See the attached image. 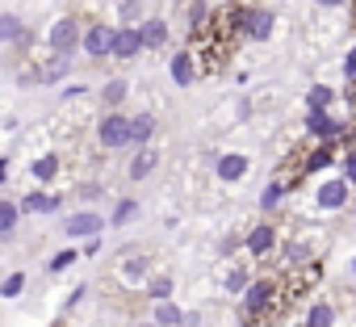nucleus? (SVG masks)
<instances>
[{
  "label": "nucleus",
  "instance_id": "obj_1",
  "mask_svg": "<svg viewBox=\"0 0 356 327\" xmlns=\"http://www.w3.org/2000/svg\"><path fill=\"white\" fill-rule=\"evenodd\" d=\"M289 306V289L281 277H256L243 294V327H264V319Z\"/></svg>",
  "mask_w": 356,
  "mask_h": 327
},
{
  "label": "nucleus",
  "instance_id": "obj_2",
  "mask_svg": "<svg viewBox=\"0 0 356 327\" xmlns=\"http://www.w3.org/2000/svg\"><path fill=\"white\" fill-rule=\"evenodd\" d=\"M130 130H134V118L109 113V118H101V126H97V143H101V147H126V143H130Z\"/></svg>",
  "mask_w": 356,
  "mask_h": 327
},
{
  "label": "nucleus",
  "instance_id": "obj_3",
  "mask_svg": "<svg viewBox=\"0 0 356 327\" xmlns=\"http://www.w3.org/2000/svg\"><path fill=\"white\" fill-rule=\"evenodd\" d=\"M348 189H352V181L348 177H335V181H327V185H318V206L323 210H343L348 206Z\"/></svg>",
  "mask_w": 356,
  "mask_h": 327
},
{
  "label": "nucleus",
  "instance_id": "obj_4",
  "mask_svg": "<svg viewBox=\"0 0 356 327\" xmlns=\"http://www.w3.org/2000/svg\"><path fill=\"white\" fill-rule=\"evenodd\" d=\"M197 72H202V63H197V51H193V47L172 55V80H176V84H193Z\"/></svg>",
  "mask_w": 356,
  "mask_h": 327
},
{
  "label": "nucleus",
  "instance_id": "obj_5",
  "mask_svg": "<svg viewBox=\"0 0 356 327\" xmlns=\"http://www.w3.org/2000/svg\"><path fill=\"white\" fill-rule=\"evenodd\" d=\"M76 42H84V38H80V26H76V17H63V22H55V30H51V47H55L59 55H67V51H76Z\"/></svg>",
  "mask_w": 356,
  "mask_h": 327
},
{
  "label": "nucleus",
  "instance_id": "obj_6",
  "mask_svg": "<svg viewBox=\"0 0 356 327\" xmlns=\"http://www.w3.org/2000/svg\"><path fill=\"white\" fill-rule=\"evenodd\" d=\"M306 130H310L314 138H339V134H343V122H335L327 109H310V113H306Z\"/></svg>",
  "mask_w": 356,
  "mask_h": 327
},
{
  "label": "nucleus",
  "instance_id": "obj_7",
  "mask_svg": "<svg viewBox=\"0 0 356 327\" xmlns=\"http://www.w3.org/2000/svg\"><path fill=\"white\" fill-rule=\"evenodd\" d=\"M327 164H335V138H323L310 155H302V177L306 173H323Z\"/></svg>",
  "mask_w": 356,
  "mask_h": 327
},
{
  "label": "nucleus",
  "instance_id": "obj_8",
  "mask_svg": "<svg viewBox=\"0 0 356 327\" xmlns=\"http://www.w3.org/2000/svg\"><path fill=\"white\" fill-rule=\"evenodd\" d=\"M138 51H147L143 30H118L113 34V59H134Z\"/></svg>",
  "mask_w": 356,
  "mask_h": 327
},
{
  "label": "nucleus",
  "instance_id": "obj_9",
  "mask_svg": "<svg viewBox=\"0 0 356 327\" xmlns=\"http://www.w3.org/2000/svg\"><path fill=\"white\" fill-rule=\"evenodd\" d=\"M243 248H248V252H252L256 260H264V256H268V252L277 248V231H273L268 223H260V227H256V231L248 235V244H243Z\"/></svg>",
  "mask_w": 356,
  "mask_h": 327
},
{
  "label": "nucleus",
  "instance_id": "obj_10",
  "mask_svg": "<svg viewBox=\"0 0 356 327\" xmlns=\"http://www.w3.org/2000/svg\"><path fill=\"white\" fill-rule=\"evenodd\" d=\"M113 34H118V30L92 26V30L84 34V51H88V55H113Z\"/></svg>",
  "mask_w": 356,
  "mask_h": 327
},
{
  "label": "nucleus",
  "instance_id": "obj_11",
  "mask_svg": "<svg viewBox=\"0 0 356 327\" xmlns=\"http://www.w3.org/2000/svg\"><path fill=\"white\" fill-rule=\"evenodd\" d=\"M268 34H273V13H268V9H252V13H248V34H243V38L264 42Z\"/></svg>",
  "mask_w": 356,
  "mask_h": 327
},
{
  "label": "nucleus",
  "instance_id": "obj_12",
  "mask_svg": "<svg viewBox=\"0 0 356 327\" xmlns=\"http://www.w3.org/2000/svg\"><path fill=\"white\" fill-rule=\"evenodd\" d=\"M155 164H159V151H151V147H138V155L130 159V181H143V177H151V173H155Z\"/></svg>",
  "mask_w": 356,
  "mask_h": 327
},
{
  "label": "nucleus",
  "instance_id": "obj_13",
  "mask_svg": "<svg viewBox=\"0 0 356 327\" xmlns=\"http://www.w3.org/2000/svg\"><path fill=\"white\" fill-rule=\"evenodd\" d=\"M63 231L67 235H101V218L97 214H72V218H63Z\"/></svg>",
  "mask_w": 356,
  "mask_h": 327
},
{
  "label": "nucleus",
  "instance_id": "obj_14",
  "mask_svg": "<svg viewBox=\"0 0 356 327\" xmlns=\"http://www.w3.org/2000/svg\"><path fill=\"white\" fill-rule=\"evenodd\" d=\"M248 173V155H222L218 159V181H239Z\"/></svg>",
  "mask_w": 356,
  "mask_h": 327
},
{
  "label": "nucleus",
  "instance_id": "obj_15",
  "mask_svg": "<svg viewBox=\"0 0 356 327\" xmlns=\"http://www.w3.org/2000/svg\"><path fill=\"white\" fill-rule=\"evenodd\" d=\"M143 42H147V51H155V47H163V42H168V22H159V17H151V22L143 26Z\"/></svg>",
  "mask_w": 356,
  "mask_h": 327
},
{
  "label": "nucleus",
  "instance_id": "obj_16",
  "mask_svg": "<svg viewBox=\"0 0 356 327\" xmlns=\"http://www.w3.org/2000/svg\"><path fill=\"white\" fill-rule=\"evenodd\" d=\"M151 134H155V118H151V113H138V118H134V130H130V143H134V147H147Z\"/></svg>",
  "mask_w": 356,
  "mask_h": 327
},
{
  "label": "nucleus",
  "instance_id": "obj_17",
  "mask_svg": "<svg viewBox=\"0 0 356 327\" xmlns=\"http://www.w3.org/2000/svg\"><path fill=\"white\" fill-rule=\"evenodd\" d=\"M22 210H30V214H55V210H59V198H47V193H30V198L22 202Z\"/></svg>",
  "mask_w": 356,
  "mask_h": 327
},
{
  "label": "nucleus",
  "instance_id": "obj_18",
  "mask_svg": "<svg viewBox=\"0 0 356 327\" xmlns=\"http://www.w3.org/2000/svg\"><path fill=\"white\" fill-rule=\"evenodd\" d=\"M55 173H59V155H42L34 168H30V177H34V181H42V185H47V181H55Z\"/></svg>",
  "mask_w": 356,
  "mask_h": 327
},
{
  "label": "nucleus",
  "instance_id": "obj_19",
  "mask_svg": "<svg viewBox=\"0 0 356 327\" xmlns=\"http://www.w3.org/2000/svg\"><path fill=\"white\" fill-rule=\"evenodd\" d=\"M155 323H159V327H176V323H185V314L176 310L172 302H159V306H155Z\"/></svg>",
  "mask_w": 356,
  "mask_h": 327
},
{
  "label": "nucleus",
  "instance_id": "obj_20",
  "mask_svg": "<svg viewBox=\"0 0 356 327\" xmlns=\"http://www.w3.org/2000/svg\"><path fill=\"white\" fill-rule=\"evenodd\" d=\"M331 306L327 302H318V306H310V314H306V327H331Z\"/></svg>",
  "mask_w": 356,
  "mask_h": 327
},
{
  "label": "nucleus",
  "instance_id": "obj_21",
  "mask_svg": "<svg viewBox=\"0 0 356 327\" xmlns=\"http://www.w3.org/2000/svg\"><path fill=\"white\" fill-rule=\"evenodd\" d=\"M285 189H289V181H273V185L264 189V198H260V206H264V210H273V206H277V202L285 198Z\"/></svg>",
  "mask_w": 356,
  "mask_h": 327
},
{
  "label": "nucleus",
  "instance_id": "obj_22",
  "mask_svg": "<svg viewBox=\"0 0 356 327\" xmlns=\"http://www.w3.org/2000/svg\"><path fill=\"white\" fill-rule=\"evenodd\" d=\"M335 101V88H327V84H318V88H310V109H327Z\"/></svg>",
  "mask_w": 356,
  "mask_h": 327
},
{
  "label": "nucleus",
  "instance_id": "obj_23",
  "mask_svg": "<svg viewBox=\"0 0 356 327\" xmlns=\"http://www.w3.org/2000/svg\"><path fill=\"white\" fill-rule=\"evenodd\" d=\"M13 227H17V206L5 202V206H0V235H9Z\"/></svg>",
  "mask_w": 356,
  "mask_h": 327
},
{
  "label": "nucleus",
  "instance_id": "obj_24",
  "mask_svg": "<svg viewBox=\"0 0 356 327\" xmlns=\"http://www.w3.org/2000/svg\"><path fill=\"white\" fill-rule=\"evenodd\" d=\"M134 214H138V206H134V202H118V210H113V227H126Z\"/></svg>",
  "mask_w": 356,
  "mask_h": 327
},
{
  "label": "nucleus",
  "instance_id": "obj_25",
  "mask_svg": "<svg viewBox=\"0 0 356 327\" xmlns=\"http://www.w3.org/2000/svg\"><path fill=\"white\" fill-rule=\"evenodd\" d=\"M248 285H252V281H248V273H243V269H235V273L227 277V289H231V294H248Z\"/></svg>",
  "mask_w": 356,
  "mask_h": 327
},
{
  "label": "nucleus",
  "instance_id": "obj_26",
  "mask_svg": "<svg viewBox=\"0 0 356 327\" xmlns=\"http://www.w3.org/2000/svg\"><path fill=\"white\" fill-rule=\"evenodd\" d=\"M343 177H348V181L356 185V143H352V147L343 151Z\"/></svg>",
  "mask_w": 356,
  "mask_h": 327
},
{
  "label": "nucleus",
  "instance_id": "obj_27",
  "mask_svg": "<svg viewBox=\"0 0 356 327\" xmlns=\"http://www.w3.org/2000/svg\"><path fill=\"white\" fill-rule=\"evenodd\" d=\"M63 72H67V55H59V51H55V63H51V67H47L42 76H47V80H59Z\"/></svg>",
  "mask_w": 356,
  "mask_h": 327
},
{
  "label": "nucleus",
  "instance_id": "obj_28",
  "mask_svg": "<svg viewBox=\"0 0 356 327\" xmlns=\"http://www.w3.org/2000/svg\"><path fill=\"white\" fill-rule=\"evenodd\" d=\"M122 97H126V84H122V80H109V84H105V101H109V105H118Z\"/></svg>",
  "mask_w": 356,
  "mask_h": 327
},
{
  "label": "nucleus",
  "instance_id": "obj_29",
  "mask_svg": "<svg viewBox=\"0 0 356 327\" xmlns=\"http://www.w3.org/2000/svg\"><path fill=\"white\" fill-rule=\"evenodd\" d=\"M22 289H26V273H13V277L5 281V298H17Z\"/></svg>",
  "mask_w": 356,
  "mask_h": 327
},
{
  "label": "nucleus",
  "instance_id": "obj_30",
  "mask_svg": "<svg viewBox=\"0 0 356 327\" xmlns=\"http://www.w3.org/2000/svg\"><path fill=\"white\" fill-rule=\"evenodd\" d=\"M0 34H5V38H22V26H17V17H5V22H0Z\"/></svg>",
  "mask_w": 356,
  "mask_h": 327
},
{
  "label": "nucleus",
  "instance_id": "obj_31",
  "mask_svg": "<svg viewBox=\"0 0 356 327\" xmlns=\"http://www.w3.org/2000/svg\"><path fill=\"white\" fill-rule=\"evenodd\" d=\"M151 294H155V298H168V294H172V281H168V277H155V281H151Z\"/></svg>",
  "mask_w": 356,
  "mask_h": 327
},
{
  "label": "nucleus",
  "instance_id": "obj_32",
  "mask_svg": "<svg viewBox=\"0 0 356 327\" xmlns=\"http://www.w3.org/2000/svg\"><path fill=\"white\" fill-rule=\"evenodd\" d=\"M72 260H76V252H59V256L51 260V273H59V269H67Z\"/></svg>",
  "mask_w": 356,
  "mask_h": 327
},
{
  "label": "nucleus",
  "instance_id": "obj_33",
  "mask_svg": "<svg viewBox=\"0 0 356 327\" xmlns=\"http://www.w3.org/2000/svg\"><path fill=\"white\" fill-rule=\"evenodd\" d=\"M343 76H348V84H352V80H356V47H352V51H348V63H343Z\"/></svg>",
  "mask_w": 356,
  "mask_h": 327
},
{
  "label": "nucleus",
  "instance_id": "obj_34",
  "mask_svg": "<svg viewBox=\"0 0 356 327\" xmlns=\"http://www.w3.org/2000/svg\"><path fill=\"white\" fill-rule=\"evenodd\" d=\"M318 5H343V0H318Z\"/></svg>",
  "mask_w": 356,
  "mask_h": 327
},
{
  "label": "nucleus",
  "instance_id": "obj_35",
  "mask_svg": "<svg viewBox=\"0 0 356 327\" xmlns=\"http://www.w3.org/2000/svg\"><path fill=\"white\" fill-rule=\"evenodd\" d=\"M172 5H181V0H172Z\"/></svg>",
  "mask_w": 356,
  "mask_h": 327
}]
</instances>
